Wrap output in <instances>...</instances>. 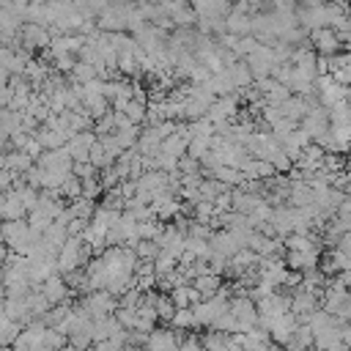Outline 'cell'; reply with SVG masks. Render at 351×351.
<instances>
[{"instance_id":"obj_11","label":"cell","mask_w":351,"mask_h":351,"mask_svg":"<svg viewBox=\"0 0 351 351\" xmlns=\"http://www.w3.org/2000/svg\"><path fill=\"white\" fill-rule=\"evenodd\" d=\"M299 324H302V321H299V318H296L293 313H285V315H277V318L271 321V326H269V335H271V340H274L277 346H288Z\"/></svg>"},{"instance_id":"obj_30","label":"cell","mask_w":351,"mask_h":351,"mask_svg":"<svg viewBox=\"0 0 351 351\" xmlns=\"http://www.w3.org/2000/svg\"><path fill=\"white\" fill-rule=\"evenodd\" d=\"M90 162L99 167V170H104V167H110V165H115V159L107 154V148L101 145V143H96L93 145V151H90Z\"/></svg>"},{"instance_id":"obj_28","label":"cell","mask_w":351,"mask_h":351,"mask_svg":"<svg viewBox=\"0 0 351 351\" xmlns=\"http://www.w3.org/2000/svg\"><path fill=\"white\" fill-rule=\"evenodd\" d=\"M58 195H63V197H69V200H77V197H82V178L71 173V176L66 178V184L58 189Z\"/></svg>"},{"instance_id":"obj_25","label":"cell","mask_w":351,"mask_h":351,"mask_svg":"<svg viewBox=\"0 0 351 351\" xmlns=\"http://www.w3.org/2000/svg\"><path fill=\"white\" fill-rule=\"evenodd\" d=\"M22 329H25L22 321H14V318L3 315V329H0V340H3V346H14L16 337L22 335Z\"/></svg>"},{"instance_id":"obj_23","label":"cell","mask_w":351,"mask_h":351,"mask_svg":"<svg viewBox=\"0 0 351 351\" xmlns=\"http://www.w3.org/2000/svg\"><path fill=\"white\" fill-rule=\"evenodd\" d=\"M285 250L307 252V250H318V244H315L313 233H291V236H285Z\"/></svg>"},{"instance_id":"obj_24","label":"cell","mask_w":351,"mask_h":351,"mask_svg":"<svg viewBox=\"0 0 351 351\" xmlns=\"http://www.w3.org/2000/svg\"><path fill=\"white\" fill-rule=\"evenodd\" d=\"M192 285L203 293V299H208V296H214L217 291H219V274H214V271H208V274H200V277H195L192 280Z\"/></svg>"},{"instance_id":"obj_7","label":"cell","mask_w":351,"mask_h":351,"mask_svg":"<svg viewBox=\"0 0 351 351\" xmlns=\"http://www.w3.org/2000/svg\"><path fill=\"white\" fill-rule=\"evenodd\" d=\"M302 126L310 132V137H313V143H318L329 129H332V121H329V107H324L321 101L318 104H313L310 107V112L304 115V121H302Z\"/></svg>"},{"instance_id":"obj_1","label":"cell","mask_w":351,"mask_h":351,"mask_svg":"<svg viewBox=\"0 0 351 351\" xmlns=\"http://www.w3.org/2000/svg\"><path fill=\"white\" fill-rule=\"evenodd\" d=\"M90 252H93V250L88 247V241H85L82 236H69V241H66V244L60 247V252H58V271H60L63 277L71 274V271H80Z\"/></svg>"},{"instance_id":"obj_3","label":"cell","mask_w":351,"mask_h":351,"mask_svg":"<svg viewBox=\"0 0 351 351\" xmlns=\"http://www.w3.org/2000/svg\"><path fill=\"white\" fill-rule=\"evenodd\" d=\"M315 93H318V101H321L324 107H335V104H340V101H348V99H351L348 85L337 82L332 74H321V77L315 80Z\"/></svg>"},{"instance_id":"obj_9","label":"cell","mask_w":351,"mask_h":351,"mask_svg":"<svg viewBox=\"0 0 351 351\" xmlns=\"http://www.w3.org/2000/svg\"><path fill=\"white\" fill-rule=\"evenodd\" d=\"M313 36V44H315V52L318 55H340V49H343V38H340V33L335 30V27H318V30H313L310 33Z\"/></svg>"},{"instance_id":"obj_19","label":"cell","mask_w":351,"mask_h":351,"mask_svg":"<svg viewBox=\"0 0 351 351\" xmlns=\"http://www.w3.org/2000/svg\"><path fill=\"white\" fill-rule=\"evenodd\" d=\"M123 326L118 321V315H104V318H93V340H110L112 335H118Z\"/></svg>"},{"instance_id":"obj_29","label":"cell","mask_w":351,"mask_h":351,"mask_svg":"<svg viewBox=\"0 0 351 351\" xmlns=\"http://www.w3.org/2000/svg\"><path fill=\"white\" fill-rule=\"evenodd\" d=\"M208 151H211V137H192V140H189V151H186V156H192V159L200 162Z\"/></svg>"},{"instance_id":"obj_33","label":"cell","mask_w":351,"mask_h":351,"mask_svg":"<svg viewBox=\"0 0 351 351\" xmlns=\"http://www.w3.org/2000/svg\"><path fill=\"white\" fill-rule=\"evenodd\" d=\"M3 351H16V348L14 346H3Z\"/></svg>"},{"instance_id":"obj_21","label":"cell","mask_w":351,"mask_h":351,"mask_svg":"<svg viewBox=\"0 0 351 351\" xmlns=\"http://www.w3.org/2000/svg\"><path fill=\"white\" fill-rule=\"evenodd\" d=\"M33 137H38V143H41V145H44L47 151L63 148V145L69 143V140H66V137H63L60 132H55V129H52V126H47V123H44V126H38V132H36Z\"/></svg>"},{"instance_id":"obj_20","label":"cell","mask_w":351,"mask_h":351,"mask_svg":"<svg viewBox=\"0 0 351 351\" xmlns=\"http://www.w3.org/2000/svg\"><path fill=\"white\" fill-rule=\"evenodd\" d=\"M200 340H203V348H206V351H230V346H233V335L219 332V329L206 332Z\"/></svg>"},{"instance_id":"obj_6","label":"cell","mask_w":351,"mask_h":351,"mask_svg":"<svg viewBox=\"0 0 351 351\" xmlns=\"http://www.w3.org/2000/svg\"><path fill=\"white\" fill-rule=\"evenodd\" d=\"M55 33L49 30V25H38V22H25L19 30V44L27 49H49Z\"/></svg>"},{"instance_id":"obj_26","label":"cell","mask_w":351,"mask_h":351,"mask_svg":"<svg viewBox=\"0 0 351 351\" xmlns=\"http://www.w3.org/2000/svg\"><path fill=\"white\" fill-rule=\"evenodd\" d=\"M170 326L173 329H195L197 326V321H195V310L192 307H178L176 310V315H173V321H170Z\"/></svg>"},{"instance_id":"obj_18","label":"cell","mask_w":351,"mask_h":351,"mask_svg":"<svg viewBox=\"0 0 351 351\" xmlns=\"http://www.w3.org/2000/svg\"><path fill=\"white\" fill-rule=\"evenodd\" d=\"M33 165H36V159H33L27 151H22V148L3 154V167H11V170H14V173H19V176H25Z\"/></svg>"},{"instance_id":"obj_8","label":"cell","mask_w":351,"mask_h":351,"mask_svg":"<svg viewBox=\"0 0 351 351\" xmlns=\"http://www.w3.org/2000/svg\"><path fill=\"white\" fill-rule=\"evenodd\" d=\"M184 329H154L143 346V351H178Z\"/></svg>"},{"instance_id":"obj_10","label":"cell","mask_w":351,"mask_h":351,"mask_svg":"<svg viewBox=\"0 0 351 351\" xmlns=\"http://www.w3.org/2000/svg\"><path fill=\"white\" fill-rule=\"evenodd\" d=\"M208 241H211V255H222V258H233L239 250H244L241 239H239L233 230H228V228L217 230Z\"/></svg>"},{"instance_id":"obj_2","label":"cell","mask_w":351,"mask_h":351,"mask_svg":"<svg viewBox=\"0 0 351 351\" xmlns=\"http://www.w3.org/2000/svg\"><path fill=\"white\" fill-rule=\"evenodd\" d=\"M80 304L85 307V313L90 315V318H104V315H115V310L121 307V302H118V296L115 293H110V291H90V293H85L82 299H80Z\"/></svg>"},{"instance_id":"obj_4","label":"cell","mask_w":351,"mask_h":351,"mask_svg":"<svg viewBox=\"0 0 351 351\" xmlns=\"http://www.w3.org/2000/svg\"><path fill=\"white\" fill-rule=\"evenodd\" d=\"M244 60L250 63V69H252V74H255V82L271 77V74H274V66L280 63L274 47H269V44H261V47H258L255 52H250Z\"/></svg>"},{"instance_id":"obj_27","label":"cell","mask_w":351,"mask_h":351,"mask_svg":"<svg viewBox=\"0 0 351 351\" xmlns=\"http://www.w3.org/2000/svg\"><path fill=\"white\" fill-rule=\"evenodd\" d=\"M176 302H173V296L170 293H159V299H156V313H159V321H165V324H170L173 321V315H176Z\"/></svg>"},{"instance_id":"obj_17","label":"cell","mask_w":351,"mask_h":351,"mask_svg":"<svg viewBox=\"0 0 351 351\" xmlns=\"http://www.w3.org/2000/svg\"><path fill=\"white\" fill-rule=\"evenodd\" d=\"M266 197L258 195V192H250V189H233V211H241V214H252Z\"/></svg>"},{"instance_id":"obj_32","label":"cell","mask_w":351,"mask_h":351,"mask_svg":"<svg viewBox=\"0 0 351 351\" xmlns=\"http://www.w3.org/2000/svg\"><path fill=\"white\" fill-rule=\"evenodd\" d=\"M178 351H206V348H203V340L197 335H184Z\"/></svg>"},{"instance_id":"obj_12","label":"cell","mask_w":351,"mask_h":351,"mask_svg":"<svg viewBox=\"0 0 351 351\" xmlns=\"http://www.w3.org/2000/svg\"><path fill=\"white\" fill-rule=\"evenodd\" d=\"M38 291H41L52 304H60V302H69V291H71V285H69V280H66L60 271H55L49 280H44V282L38 285Z\"/></svg>"},{"instance_id":"obj_16","label":"cell","mask_w":351,"mask_h":351,"mask_svg":"<svg viewBox=\"0 0 351 351\" xmlns=\"http://www.w3.org/2000/svg\"><path fill=\"white\" fill-rule=\"evenodd\" d=\"M285 263H288L293 271L315 269V266L321 263V252H318V250H307V252H296V250H288V255H285Z\"/></svg>"},{"instance_id":"obj_15","label":"cell","mask_w":351,"mask_h":351,"mask_svg":"<svg viewBox=\"0 0 351 351\" xmlns=\"http://www.w3.org/2000/svg\"><path fill=\"white\" fill-rule=\"evenodd\" d=\"M0 214H3V219H25L30 211H27V206L19 200V195L14 189H5L3 192V203H0Z\"/></svg>"},{"instance_id":"obj_5","label":"cell","mask_w":351,"mask_h":351,"mask_svg":"<svg viewBox=\"0 0 351 351\" xmlns=\"http://www.w3.org/2000/svg\"><path fill=\"white\" fill-rule=\"evenodd\" d=\"M230 313L241 321V329L244 332H250L252 326H258V318H261V313H258V302L244 291V293H236L233 299H230Z\"/></svg>"},{"instance_id":"obj_13","label":"cell","mask_w":351,"mask_h":351,"mask_svg":"<svg viewBox=\"0 0 351 351\" xmlns=\"http://www.w3.org/2000/svg\"><path fill=\"white\" fill-rule=\"evenodd\" d=\"M225 27L230 36H252V14L230 8V14L225 16Z\"/></svg>"},{"instance_id":"obj_14","label":"cell","mask_w":351,"mask_h":351,"mask_svg":"<svg viewBox=\"0 0 351 351\" xmlns=\"http://www.w3.org/2000/svg\"><path fill=\"white\" fill-rule=\"evenodd\" d=\"M225 71H228V77H230V82H233V88H236L239 93L247 90V88L255 82V74H252V69H250L247 60H236V63H230Z\"/></svg>"},{"instance_id":"obj_22","label":"cell","mask_w":351,"mask_h":351,"mask_svg":"<svg viewBox=\"0 0 351 351\" xmlns=\"http://www.w3.org/2000/svg\"><path fill=\"white\" fill-rule=\"evenodd\" d=\"M69 77H71L74 85H82V82H90V80H101L99 77V69L93 63H88V60H77V66L71 69Z\"/></svg>"},{"instance_id":"obj_31","label":"cell","mask_w":351,"mask_h":351,"mask_svg":"<svg viewBox=\"0 0 351 351\" xmlns=\"http://www.w3.org/2000/svg\"><path fill=\"white\" fill-rule=\"evenodd\" d=\"M162 228L165 225H159V219L154 217V219H143L140 222V228H137V233H140V239H159V233H162Z\"/></svg>"},{"instance_id":"obj_34","label":"cell","mask_w":351,"mask_h":351,"mask_svg":"<svg viewBox=\"0 0 351 351\" xmlns=\"http://www.w3.org/2000/svg\"><path fill=\"white\" fill-rule=\"evenodd\" d=\"M288 3H304V0H288Z\"/></svg>"}]
</instances>
